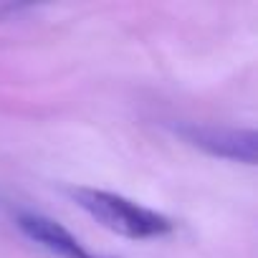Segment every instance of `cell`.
I'll list each match as a JSON object with an SVG mask.
<instances>
[{
    "mask_svg": "<svg viewBox=\"0 0 258 258\" xmlns=\"http://www.w3.org/2000/svg\"><path fill=\"white\" fill-rule=\"evenodd\" d=\"M18 228L33 240L38 243L41 248L51 250L53 255L58 258H101V255H94L89 253L81 240L69 230L63 228L58 220L48 218V215H41V213H21L18 215Z\"/></svg>",
    "mask_w": 258,
    "mask_h": 258,
    "instance_id": "3957f363",
    "label": "cell"
},
{
    "mask_svg": "<svg viewBox=\"0 0 258 258\" xmlns=\"http://www.w3.org/2000/svg\"><path fill=\"white\" fill-rule=\"evenodd\" d=\"M69 195L74 203L89 213L106 230L126 238V240H150L172 233V220L152 208H145L124 195L96 190V187H71Z\"/></svg>",
    "mask_w": 258,
    "mask_h": 258,
    "instance_id": "6da1fadb",
    "label": "cell"
},
{
    "mask_svg": "<svg viewBox=\"0 0 258 258\" xmlns=\"http://www.w3.org/2000/svg\"><path fill=\"white\" fill-rule=\"evenodd\" d=\"M175 132L192 147L230 162L255 165L258 137L253 129L223 126V124H180Z\"/></svg>",
    "mask_w": 258,
    "mask_h": 258,
    "instance_id": "7a4b0ae2",
    "label": "cell"
}]
</instances>
